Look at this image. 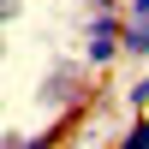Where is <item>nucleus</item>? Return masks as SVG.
<instances>
[{
  "label": "nucleus",
  "instance_id": "obj_1",
  "mask_svg": "<svg viewBox=\"0 0 149 149\" xmlns=\"http://www.w3.org/2000/svg\"><path fill=\"white\" fill-rule=\"evenodd\" d=\"M95 72L84 66L78 54H60V60H48L42 66V78H36V107H48V113H60V119H78L84 107H95Z\"/></svg>",
  "mask_w": 149,
  "mask_h": 149
},
{
  "label": "nucleus",
  "instance_id": "obj_2",
  "mask_svg": "<svg viewBox=\"0 0 149 149\" xmlns=\"http://www.w3.org/2000/svg\"><path fill=\"white\" fill-rule=\"evenodd\" d=\"M119 24H125V12H119V6H84V24H78V60L95 72V78L119 66Z\"/></svg>",
  "mask_w": 149,
  "mask_h": 149
},
{
  "label": "nucleus",
  "instance_id": "obj_3",
  "mask_svg": "<svg viewBox=\"0 0 149 149\" xmlns=\"http://www.w3.org/2000/svg\"><path fill=\"white\" fill-rule=\"evenodd\" d=\"M66 125H72V119H54L48 131H0V149H60Z\"/></svg>",
  "mask_w": 149,
  "mask_h": 149
},
{
  "label": "nucleus",
  "instance_id": "obj_4",
  "mask_svg": "<svg viewBox=\"0 0 149 149\" xmlns=\"http://www.w3.org/2000/svg\"><path fill=\"white\" fill-rule=\"evenodd\" d=\"M119 60L149 66V18H125L119 24Z\"/></svg>",
  "mask_w": 149,
  "mask_h": 149
},
{
  "label": "nucleus",
  "instance_id": "obj_5",
  "mask_svg": "<svg viewBox=\"0 0 149 149\" xmlns=\"http://www.w3.org/2000/svg\"><path fill=\"white\" fill-rule=\"evenodd\" d=\"M107 149H149V113H125V125L113 131Z\"/></svg>",
  "mask_w": 149,
  "mask_h": 149
},
{
  "label": "nucleus",
  "instance_id": "obj_6",
  "mask_svg": "<svg viewBox=\"0 0 149 149\" xmlns=\"http://www.w3.org/2000/svg\"><path fill=\"white\" fill-rule=\"evenodd\" d=\"M119 107H125V113H149V72H137V78L119 90Z\"/></svg>",
  "mask_w": 149,
  "mask_h": 149
},
{
  "label": "nucleus",
  "instance_id": "obj_7",
  "mask_svg": "<svg viewBox=\"0 0 149 149\" xmlns=\"http://www.w3.org/2000/svg\"><path fill=\"white\" fill-rule=\"evenodd\" d=\"M18 12H24V0H0V36H6V24L18 18Z\"/></svg>",
  "mask_w": 149,
  "mask_h": 149
},
{
  "label": "nucleus",
  "instance_id": "obj_8",
  "mask_svg": "<svg viewBox=\"0 0 149 149\" xmlns=\"http://www.w3.org/2000/svg\"><path fill=\"white\" fill-rule=\"evenodd\" d=\"M119 12L125 18H149V0H119Z\"/></svg>",
  "mask_w": 149,
  "mask_h": 149
},
{
  "label": "nucleus",
  "instance_id": "obj_9",
  "mask_svg": "<svg viewBox=\"0 0 149 149\" xmlns=\"http://www.w3.org/2000/svg\"><path fill=\"white\" fill-rule=\"evenodd\" d=\"M84 6H119V0H84Z\"/></svg>",
  "mask_w": 149,
  "mask_h": 149
}]
</instances>
